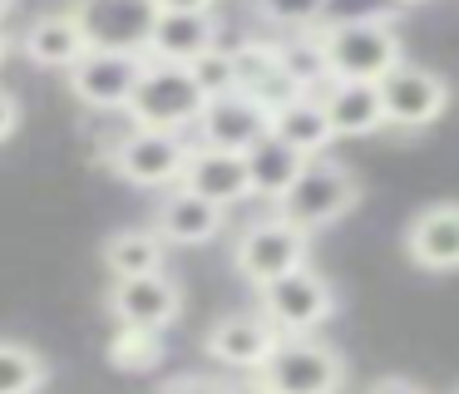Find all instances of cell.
I'll use <instances>...</instances> for the list:
<instances>
[{
	"label": "cell",
	"instance_id": "4fadbf2b",
	"mask_svg": "<svg viewBox=\"0 0 459 394\" xmlns=\"http://www.w3.org/2000/svg\"><path fill=\"white\" fill-rule=\"evenodd\" d=\"M153 227H159V236L169 246H208V242H218L222 227H228V207L208 202V197L188 193V187L178 183L159 197Z\"/></svg>",
	"mask_w": 459,
	"mask_h": 394
},
{
	"label": "cell",
	"instance_id": "4316f807",
	"mask_svg": "<svg viewBox=\"0 0 459 394\" xmlns=\"http://www.w3.org/2000/svg\"><path fill=\"white\" fill-rule=\"evenodd\" d=\"M400 0H326L316 30H341V25H395Z\"/></svg>",
	"mask_w": 459,
	"mask_h": 394
},
{
	"label": "cell",
	"instance_id": "484cf974",
	"mask_svg": "<svg viewBox=\"0 0 459 394\" xmlns=\"http://www.w3.org/2000/svg\"><path fill=\"white\" fill-rule=\"evenodd\" d=\"M109 364L124 374H143L163 364V330H143V325H114L109 335Z\"/></svg>",
	"mask_w": 459,
	"mask_h": 394
},
{
	"label": "cell",
	"instance_id": "9c48e42d",
	"mask_svg": "<svg viewBox=\"0 0 459 394\" xmlns=\"http://www.w3.org/2000/svg\"><path fill=\"white\" fill-rule=\"evenodd\" d=\"M277 345H281V330L262 311H228L203 335L208 360L232 374H262L272 364V355H277Z\"/></svg>",
	"mask_w": 459,
	"mask_h": 394
},
{
	"label": "cell",
	"instance_id": "44dd1931",
	"mask_svg": "<svg viewBox=\"0 0 459 394\" xmlns=\"http://www.w3.org/2000/svg\"><path fill=\"white\" fill-rule=\"evenodd\" d=\"M321 98H326L336 138H370V133H380V128H390L380 84H331Z\"/></svg>",
	"mask_w": 459,
	"mask_h": 394
},
{
	"label": "cell",
	"instance_id": "836d02e7",
	"mask_svg": "<svg viewBox=\"0 0 459 394\" xmlns=\"http://www.w3.org/2000/svg\"><path fill=\"white\" fill-rule=\"evenodd\" d=\"M212 394H267V390H262L257 374H238V380H218V390H212Z\"/></svg>",
	"mask_w": 459,
	"mask_h": 394
},
{
	"label": "cell",
	"instance_id": "ac0fdd59",
	"mask_svg": "<svg viewBox=\"0 0 459 394\" xmlns=\"http://www.w3.org/2000/svg\"><path fill=\"white\" fill-rule=\"evenodd\" d=\"M183 187L218 207H238L252 197V177H247V153H228V148H208L193 143L188 173H183Z\"/></svg>",
	"mask_w": 459,
	"mask_h": 394
},
{
	"label": "cell",
	"instance_id": "30bf717a",
	"mask_svg": "<svg viewBox=\"0 0 459 394\" xmlns=\"http://www.w3.org/2000/svg\"><path fill=\"white\" fill-rule=\"evenodd\" d=\"M380 98H385L390 128H429L435 118H445L455 89H449L445 74L405 59L400 69H390V74L380 79Z\"/></svg>",
	"mask_w": 459,
	"mask_h": 394
},
{
	"label": "cell",
	"instance_id": "d6986e66",
	"mask_svg": "<svg viewBox=\"0 0 459 394\" xmlns=\"http://www.w3.org/2000/svg\"><path fill=\"white\" fill-rule=\"evenodd\" d=\"M208 49H218V15H173V10H159L143 55L159 59V64H193Z\"/></svg>",
	"mask_w": 459,
	"mask_h": 394
},
{
	"label": "cell",
	"instance_id": "4dcf8cb0",
	"mask_svg": "<svg viewBox=\"0 0 459 394\" xmlns=\"http://www.w3.org/2000/svg\"><path fill=\"white\" fill-rule=\"evenodd\" d=\"M366 394H429V390L415 380H405V374H380V380L366 384Z\"/></svg>",
	"mask_w": 459,
	"mask_h": 394
},
{
	"label": "cell",
	"instance_id": "9a60e30c",
	"mask_svg": "<svg viewBox=\"0 0 459 394\" xmlns=\"http://www.w3.org/2000/svg\"><path fill=\"white\" fill-rule=\"evenodd\" d=\"M405 256L420 271H459V202H429L405 222Z\"/></svg>",
	"mask_w": 459,
	"mask_h": 394
},
{
	"label": "cell",
	"instance_id": "d6a6232c",
	"mask_svg": "<svg viewBox=\"0 0 459 394\" xmlns=\"http://www.w3.org/2000/svg\"><path fill=\"white\" fill-rule=\"evenodd\" d=\"M159 10H173V15H212L218 0H153Z\"/></svg>",
	"mask_w": 459,
	"mask_h": 394
},
{
	"label": "cell",
	"instance_id": "f1b7e54d",
	"mask_svg": "<svg viewBox=\"0 0 459 394\" xmlns=\"http://www.w3.org/2000/svg\"><path fill=\"white\" fill-rule=\"evenodd\" d=\"M252 5H257V15L267 20V25L297 35V30H316V25H321V10H326V0H252Z\"/></svg>",
	"mask_w": 459,
	"mask_h": 394
},
{
	"label": "cell",
	"instance_id": "ffe728a7",
	"mask_svg": "<svg viewBox=\"0 0 459 394\" xmlns=\"http://www.w3.org/2000/svg\"><path fill=\"white\" fill-rule=\"evenodd\" d=\"M272 133L287 148H297L301 158H326V148L336 143V128H331L326 98L321 94H297L291 104H281L272 114Z\"/></svg>",
	"mask_w": 459,
	"mask_h": 394
},
{
	"label": "cell",
	"instance_id": "7a4b0ae2",
	"mask_svg": "<svg viewBox=\"0 0 459 394\" xmlns=\"http://www.w3.org/2000/svg\"><path fill=\"white\" fill-rule=\"evenodd\" d=\"M356 202H360V177L341 158H311L307 173L297 177V187L272 212H281L287 222H297L301 232L316 236L326 227H336L341 217L356 212Z\"/></svg>",
	"mask_w": 459,
	"mask_h": 394
},
{
	"label": "cell",
	"instance_id": "8fae6325",
	"mask_svg": "<svg viewBox=\"0 0 459 394\" xmlns=\"http://www.w3.org/2000/svg\"><path fill=\"white\" fill-rule=\"evenodd\" d=\"M109 305L114 325H143V330H169L183 315V286L173 281L169 271L153 276H124V281H109Z\"/></svg>",
	"mask_w": 459,
	"mask_h": 394
},
{
	"label": "cell",
	"instance_id": "2e32d148",
	"mask_svg": "<svg viewBox=\"0 0 459 394\" xmlns=\"http://www.w3.org/2000/svg\"><path fill=\"white\" fill-rule=\"evenodd\" d=\"M232 59H238V89L252 94L262 108H272V114L301 94L287 74L281 39H242V45H232Z\"/></svg>",
	"mask_w": 459,
	"mask_h": 394
},
{
	"label": "cell",
	"instance_id": "e0dca14e",
	"mask_svg": "<svg viewBox=\"0 0 459 394\" xmlns=\"http://www.w3.org/2000/svg\"><path fill=\"white\" fill-rule=\"evenodd\" d=\"M74 10H80L90 39L104 49H143L153 20H159L153 0H80Z\"/></svg>",
	"mask_w": 459,
	"mask_h": 394
},
{
	"label": "cell",
	"instance_id": "d590c367",
	"mask_svg": "<svg viewBox=\"0 0 459 394\" xmlns=\"http://www.w3.org/2000/svg\"><path fill=\"white\" fill-rule=\"evenodd\" d=\"M15 10V0H0V25H5V15Z\"/></svg>",
	"mask_w": 459,
	"mask_h": 394
},
{
	"label": "cell",
	"instance_id": "603a6c76",
	"mask_svg": "<svg viewBox=\"0 0 459 394\" xmlns=\"http://www.w3.org/2000/svg\"><path fill=\"white\" fill-rule=\"evenodd\" d=\"M307 163H311V158H301L297 148H287L277 133H272V138H262V143L247 153L252 197H262V202H272V207H277L281 197H287L291 187H297V177L307 173Z\"/></svg>",
	"mask_w": 459,
	"mask_h": 394
},
{
	"label": "cell",
	"instance_id": "cb8c5ba5",
	"mask_svg": "<svg viewBox=\"0 0 459 394\" xmlns=\"http://www.w3.org/2000/svg\"><path fill=\"white\" fill-rule=\"evenodd\" d=\"M281 59H287V74L301 94H326L331 89V64H326L321 30H297V35H287L281 39Z\"/></svg>",
	"mask_w": 459,
	"mask_h": 394
},
{
	"label": "cell",
	"instance_id": "83f0119b",
	"mask_svg": "<svg viewBox=\"0 0 459 394\" xmlns=\"http://www.w3.org/2000/svg\"><path fill=\"white\" fill-rule=\"evenodd\" d=\"M188 74L198 79L203 98H222V94H232V89H238V59H232L228 45H218V49H208V55L193 59Z\"/></svg>",
	"mask_w": 459,
	"mask_h": 394
},
{
	"label": "cell",
	"instance_id": "1f68e13d",
	"mask_svg": "<svg viewBox=\"0 0 459 394\" xmlns=\"http://www.w3.org/2000/svg\"><path fill=\"white\" fill-rule=\"evenodd\" d=\"M21 128V98L11 94V89H0V143Z\"/></svg>",
	"mask_w": 459,
	"mask_h": 394
},
{
	"label": "cell",
	"instance_id": "d4e9b609",
	"mask_svg": "<svg viewBox=\"0 0 459 394\" xmlns=\"http://www.w3.org/2000/svg\"><path fill=\"white\" fill-rule=\"evenodd\" d=\"M50 384V360L25 340H0V394H40Z\"/></svg>",
	"mask_w": 459,
	"mask_h": 394
},
{
	"label": "cell",
	"instance_id": "8d00e7d4",
	"mask_svg": "<svg viewBox=\"0 0 459 394\" xmlns=\"http://www.w3.org/2000/svg\"><path fill=\"white\" fill-rule=\"evenodd\" d=\"M400 5H425V0H400Z\"/></svg>",
	"mask_w": 459,
	"mask_h": 394
},
{
	"label": "cell",
	"instance_id": "7402d4cb",
	"mask_svg": "<svg viewBox=\"0 0 459 394\" xmlns=\"http://www.w3.org/2000/svg\"><path fill=\"white\" fill-rule=\"evenodd\" d=\"M100 256H104V271L114 281H124V276H153L169 261V242L159 236L153 222L149 227H119V232H109Z\"/></svg>",
	"mask_w": 459,
	"mask_h": 394
},
{
	"label": "cell",
	"instance_id": "f546056e",
	"mask_svg": "<svg viewBox=\"0 0 459 394\" xmlns=\"http://www.w3.org/2000/svg\"><path fill=\"white\" fill-rule=\"evenodd\" d=\"M212 390H218V380H208V374H173V380H163L159 384V390H153V394H212Z\"/></svg>",
	"mask_w": 459,
	"mask_h": 394
},
{
	"label": "cell",
	"instance_id": "52a82bcc",
	"mask_svg": "<svg viewBox=\"0 0 459 394\" xmlns=\"http://www.w3.org/2000/svg\"><path fill=\"white\" fill-rule=\"evenodd\" d=\"M193 143L188 133H163V128H124V138L109 148V167L134 187H169L183 183Z\"/></svg>",
	"mask_w": 459,
	"mask_h": 394
},
{
	"label": "cell",
	"instance_id": "7c38bea8",
	"mask_svg": "<svg viewBox=\"0 0 459 394\" xmlns=\"http://www.w3.org/2000/svg\"><path fill=\"white\" fill-rule=\"evenodd\" d=\"M193 133H198V143H208V148L252 153L262 138H272V108H262L252 94L232 89V94H222V98H208V108H203V118H198Z\"/></svg>",
	"mask_w": 459,
	"mask_h": 394
},
{
	"label": "cell",
	"instance_id": "8992f818",
	"mask_svg": "<svg viewBox=\"0 0 459 394\" xmlns=\"http://www.w3.org/2000/svg\"><path fill=\"white\" fill-rule=\"evenodd\" d=\"M143 74H149V55H143V49L94 45L90 55L70 69V94L80 98L84 108H94V114H129Z\"/></svg>",
	"mask_w": 459,
	"mask_h": 394
},
{
	"label": "cell",
	"instance_id": "5b68a950",
	"mask_svg": "<svg viewBox=\"0 0 459 394\" xmlns=\"http://www.w3.org/2000/svg\"><path fill=\"white\" fill-rule=\"evenodd\" d=\"M331 64V84H380L390 69L405 64V45H400L395 25H341L321 30Z\"/></svg>",
	"mask_w": 459,
	"mask_h": 394
},
{
	"label": "cell",
	"instance_id": "5bb4252c",
	"mask_svg": "<svg viewBox=\"0 0 459 394\" xmlns=\"http://www.w3.org/2000/svg\"><path fill=\"white\" fill-rule=\"evenodd\" d=\"M94 49V39H90V30H84V20H80V10H50V15H40V20H30L25 25V35H21V55L30 59V64H40V69H65L70 74L74 64H80L84 55Z\"/></svg>",
	"mask_w": 459,
	"mask_h": 394
},
{
	"label": "cell",
	"instance_id": "6da1fadb",
	"mask_svg": "<svg viewBox=\"0 0 459 394\" xmlns=\"http://www.w3.org/2000/svg\"><path fill=\"white\" fill-rule=\"evenodd\" d=\"M232 266H238V276L252 291H262V286L311 266V232H301V227L287 222L281 212H267V217H257V222H247L238 232V242H232Z\"/></svg>",
	"mask_w": 459,
	"mask_h": 394
},
{
	"label": "cell",
	"instance_id": "3957f363",
	"mask_svg": "<svg viewBox=\"0 0 459 394\" xmlns=\"http://www.w3.org/2000/svg\"><path fill=\"white\" fill-rule=\"evenodd\" d=\"M257 380L267 394H341L351 380V360H346V350H336L331 340L297 335V340L277 345L272 364Z\"/></svg>",
	"mask_w": 459,
	"mask_h": 394
},
{
	"label": "cell",
	"instance_id": "74e56055",
	"mask_svg": "<svg viewBox=\"0 0 459 394\" xmlns=\"http://www.w3.org/2000/svg\"><path fill=\"white\" fill-rule=\"evenodd\" d=\"M455 394H459V384H455Z\"/></svg>",
	"mask_w": 459,
	"mask_h": 394
},
{
	"label": "cell",
	"instance_id": "e575fe53",
	"mask_svg": "<svg viewBox=\"0 0 459 394\" xmlns=\"http://www.w3.org/2000/svg\"><path fill=\"white\" fill-rule=\"evenodd\" d=\"M11 59V35H5V25H0V64Z\"/></svg>",
	"mask_w": 459,
	"mask_h": 394
},
{
	"label": "cell",
	"instance_id": "277c9868",
	"mask_svg": "<svg viewBox=\"0 0 459 394\" xmlns=\"http://www.w3.org/2000/svg\"><path fill=\"white\" fill-rule=\"evenodd\" d=\"M203 108H208V98H203L198 79L188 74V64H159V59H149V74H143V84L124 118H129V128L188 133V128H198Z\"/></svg>",
	"mask_w": 459,
	"mask_h": 394
},
{
	"label": "cell",
	"instance_id": "ba28073f",
	"mask_svg": "<svg viewBox=\"0 0 459 394\" xmlns=\"http://www.w3.org/2000/svg\"><path fill=\"white\" fill-rule=\"evenodd\" d=\"M257 311L281 330V340L316 335L321 325L336 315V286H331L316 266H301V271H291V276H281V281L262 286V291H257Z\"/></svg>",
	"mask_w": 459,
	"mask_h": 394
}]
</instances>
